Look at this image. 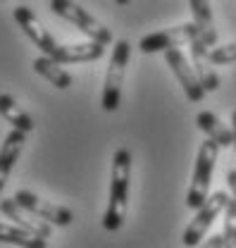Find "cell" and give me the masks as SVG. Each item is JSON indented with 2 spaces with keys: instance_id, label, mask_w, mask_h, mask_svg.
I'll return each instance as SVG.
<instances>
[{
  "instance_id": "1",
  "label": "cell",
  "mask_w": 236,
  "mask_h": 248,
  "mask_svg": "<svg viewBox=\"0 0 236 248\" xmlns=\"http://www.w3.org/2000/svg\"><path fill=\"white\" fill-rule=\"evenodd\" d=\"M129 182H131V153L129 148H117L112 155V177H110V196H108V210L103 217L105 232H119L126 215V201H129Z\"/></svg>"
},
{
  "instance_id": "2",
  "label": "cell",
  "mask_w": 236,
  "mask_h": 248,
  "mask_svg": "<svg viewBox=\"0 0 236 248\" xmlns=\"http://www.w3.org/2000/svg\"><path fill=\"white\" fill-rule=\"evenodd\" d=\"M217 153H220V146L212 139H205L201 143L198 155H196V167H193L191 186H189V193H186V208L198 210V208L205 205V201L210 198V182H212Z\"/></svg>"
},
{
  "instance_id": "3",
  "label": "cell",
  "mask_w": 236,
  "mask_h": 248,
  "mask_svg": "<svg viewBox=\"0 0 236 248\" xmlns=\"http://www.w3.org/2000/svg\"><path fill=\"white\" fill-rule=\"evenodd\" d=\"M131 58V43L129 41H117L110 55L108 64V74H105V84H103V95H100V105L105 112H115L122 100V84H124V74H126V64Z\"/></svg>"
},
{
  "instance_id": "4",
  "label": "cell",
  "mask_w": 236,
  "mask_h": 248,
  "mask_svg": "<svg viewBox=\"0 0 236 248\" xmlns=\"http://www.w3.org/2000/svg\"><path fill=\"white\" fill-rule=\"evenodd\" d=\"M50 10L67 19L69 24H74L81 33H86L91 41L95 43H103V46H110L112 43V31L108 29L103 22H98L89 10H84L81 5H77L74 0H50Z\"/></svg>"
},
{
  "instance_id": "5",
  "label": "cell",
  "mask_w": 236,
  "mask_h": 248,
  "mask_svg": "<svg viewBox=\"0 0 236 248\" xmlns=\"http://www.w3.org/2000/svg\"><path fill=\"white\" fill-rule=\"evenodd\" d=\"M229 198H232V196H227L224 191H217V193H212V196H210V198L205 201V205L196 210V217L191 219V224L184 229L181 244H184L186 248L201 246V241L205 239V234L210 232L212 222H215L217 217L224 213V208H227Z\"/></svg>"
},
{
  "instance_id": "6",
  "label": "cell",
  "mask_w": 236,
  "mask_h": 248,
  "mask_svg": "<svg viewBox=\"0 0 236 248\" xmlns=\"http://www.w3.org/2000/svg\"><path fill=\"white\" fill-rule=\"evenodd\" d=\"M201 36V29L196 22H186V24H179L172 29H162L155 31V33H148L139 41V50L141 53H167V50H174L181 46H191L196 38Z\"/></svg>"
},
{
  "instance_id": "7",
  "label": "cell",
  "mask_w": 236,
  "mask_h": 248,
  "mask_svg": "<svg viewBox=\"0 0 236 248\" xmlns=\"http://www.w3.org/2000/svg\"><path fill=\"white\" fill-rule=\"evenodd\" d=\"M12 17H15V22L19 24V29L27 33V38H29L31 43L43 50V55H48V58H53V60H58V62L62 60V48H64V46L58 43L55 36L36 19V15H33L31 7H27V5L15 7ZM60 64H62V62H60Z\"/></svg>"
},
{
  "instance_id": "8",
  "label": "cell",
  "mask_w": 236,
  "mask_h": 248,
  "mask_svg": "<svg viewBox=\"0 0 236 248\" xmlns=\"http://www.w3.org/2000/svg\"><path fill=\"white\" fill-rule=\"evenodd\" d=\"M12 198H15L24 210H29L31 215L41 217V219L48 222V224L69 227L72 219H74V213H72L69 208L58 205V203H53V201H46V198H41V196H36V193H31V191H17Z\"/></svg>"
},
{
  "instance_id": "9",
  "label": "cell",
  "mask_w": 236,
  "mask_h": 248,
  "mask_svg": "<svg viewBox=\"0 0 236 248\" xmlns=\"http://www.w3.org/2000/svg\"><path fill=\"white\" fill-rule=\"evenodd\" d=\"M165 60H167V64L172 67V74L177 77L179 86L184 89L186 98H189L191 103H201V100L205 98L207 91L203 89V84H201L196 69L189 64L186 55H184L179 48H174V50H167V53H165Z\"/></svg>"
},
{
  "instance_id": "10",
  "label": "cell",
  "mask_w": 236,
  "mask_h": 248,
  "mask_svg": "<svg viewBox=\"0 0 236 248\" xmlns=\"http://www.w3.org/2000/svg\"><path fill=\"white\" fill-rule=\"evenodd\" d=\"M0 213L7 217V219H12L15 227L29 232V234L38 236V239H50L53 236V224L43 222L41 217L31 215L29 210H24L15 198H0Z\"/></svg>"
},
{
  "instance_id": "11",
  "label": "cell",
  "mask_w": 236,
  "mask_h": 248,
  "mask_svg": "<svg viewBox=\"0 0 236 248\" xmlns=\"http://www.w3.org/2000/svg\"><path fill=\"white\" fill-rule=\"evenodd\" d=\"M191 62H193V69L203 84L205 91H217L220 89V77L217 72L212 69V62H210V46L203 41V36H198L193 43H191Z\"/></svg>"
},
{
  "instance_id": "12",
  "label": "cell",
  "mask_w": 236,
  "mask_h": 248,
  "mask_svg": "<svg viewBox=\"0 0 236 248\" xmlns=\"http://www.w3.org/2000/svg\"><path fill=\"white\" fill-rule=\"evenodd\" d=\"M24 136H27L24 131L12 129V131L5 136L2 146H0V191L5 188L7 177H10V172H12L15 162H17V160H19V155H22V148H24Z\"/></svg>"
},
{
  "instance_id": "13",
  "label": "cell",
  "mask_w": 236,
  "mask_h": 248,
  "mask_svg": "<svg viewBox=\"0 0 236 248\" xmlns=\"http://www.w3.org/2000/svg\"><path fill=\"white\" fill-rule=\"evenodd\" d=\"M196 124H198V129L205 134L207 139H212L220 148H229V146H234V134H232V129H229L227 124H222V120H220L215 112H210V110L198 112Z\"/></svg>"
},
{
  "instance_id": "14",
  "label": "cell",
  "mask_w": 236,
  "mask_h": 248,
  "mask_svg": "<svg viewBox=\"0 0 236 248\" xmlns=\"http://www.w3.org/2000/svg\"><path fill=\"white\" fill-rule=\"evenodd\" d=\"M0 117L5 120L7 124H12V129H19L24 134L33 131V120L31 115L10 95V93H0Z\"/></svg>"
},
{
  "instance_id": "15",
  "label": "cell",
  "mask_w": 236,
  "mask_h": 248,
  "mask_svg": "<svg viewBox=\"0 0 236 248\" xmlns=\"http://www.w3.org/2000/svg\"><path fill=\"white\" fill-rule=\"evenodd\" d=\"M31 67H33V72L36 74H41L46 81H50L55 89L60 91H64V89H69L72 86V74L67 72V69H62V64L58 60H53V58H48V55H43V58H36V60L31 62Z\"/></svg>"
},
{
  "instance_id": "16",
  "label": "cell",
  "mask_w": 236,
  "mask_h": 248,
  "mask_svg": "<svg viewBox=\"0 0 236 248\" xmlns=\"http://www.w3.org/2000/svg\"><path fill=\"white\" fill-rule=\"evenodd\" d=\"M191 5V15H193V22L198 24L201 36L207 46L212 48L217 43V29H215V22H212V10H210V0H189Z\"/></svg>"
},
{
  "instance_id": "17",
  "label": "cell",
  "mask_w": 236,
  "mask_h": 248,
  "mask_svg": "<svg viewBox=\"0 0 236 248\" xmlns=\"http://www.w3.org/2000/svg\"><path fill=\"white\" fill-rule=\"evenodd\" d=\"M0 244H10V246H19V248H48L46 239H38L29 232L12 227V224H0Z\"/></svg>"
},
{
  "instance_id": "18",
  "label": "cell",
  "mask_w": 236,
  "mask_h": 248,
  "mask_svg": "<svg viewBox=\"0 0 236 248\" xmlns=\"http://www.w3.org/2000/svg\"><path fill=\"white\" fill-rule=\"evenodd\" d=\"M224 248H236V201L229 198L227 208H224Z\"/></svg>"
},
{
  "instance_id": "19",
  "label": "cell",
  "mask_w": 236,
  "mask_h": 248,
  "mask_svg": "<svg viewBox=\"0 0 236 248\" xmlns=\"http://www.w3.org/2000/svg\"><path fill=\"white\" fill-rule=\"evenodd\" d=\"M210 62L212 64H229L236 62V43H227V46H217L210 50Z\"/></svg>"
},
{
  "instance_id": "20",
  "label": "cell",
  "mask_w": 236,
  "mask_h": 248,
  "mask_svg": "<svg viewBox=\"0 0 236 248\" xmlns=\"http://www.w3.org/2000/svg\"><path fill=\"white\" fill-rule=\"evenodd\" d=\"M198 248H224V236L220 234V236H210L205 244H201Z\"/></svg>"
},
{
  "instance_id": "21",
  "label": "cell",
  "mask_w": 236,
  "mask_h": 248,
  "mask_svg": "<svg viewBox=\"0 0 236 248\" xmlns=\"http://www.w3.org/2000/svg\"><path fill=\"white\" fill-rule=\"evenodd\" d=\"M227 184H229V191H232V198L236 201V170L227 172Z\"/></svg>"
},
{
  "instance_id": "22",
  "label": "cell",
  "mask_w": 236,
  "mask_h": 248,
  "mask_svg": "<svg viewBox=\"0 0 236 248\" xmlns=\"http://www.w3.org/2000/svg\"><path fill=\"white\" fill-rule=\"evenodd\" d=\"M232 134H234V148H236V110L232 115Z\"/></svg>"
},
{
  "instance_id": "23",
  "label": "cell",
  "mask_w": 236,
  "mask_h": 248,
  "mask_svg": "<svg viewBox=\"0 0 236 248\" xmlns=\"http://www.w3.org/2000/svg\"><path fill=\"white\" fill-rule=\"evenodd\" d=\"M115 2H117V5H129L131 0H115Z\"/></svg>"
},
{
  "instance_id": "24",
  "label": "cell",
  "mask_w": 236,
  "mask_h": 248,
  "mask_svg": "<svg viewBox=\"0 0 236 248\" xmlns=\"http://www.w3.org/2000/svg\"><path fill=\"white\" fill-rule=\"evenodd\" d=\"M0 2H5V0H0Z\"/></svg>"
}]
</instances>
